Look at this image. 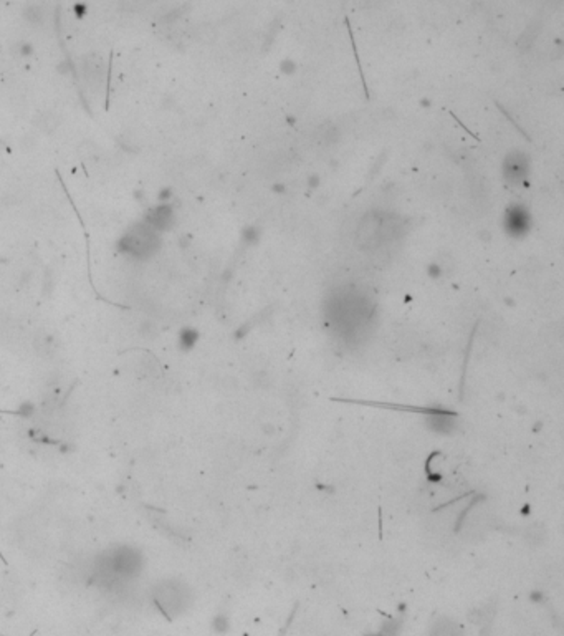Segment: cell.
<instances>
[{
    "mask_svg": "<svg viewBox=\"0 0 564 636\" xmlns=\"http://www.w3.org/2000/svg\"><path fill=\"white\" fill-rule=\"evenodd\" d=\"M533 227V217L525 204L513 202L509 204L503 216V229L509 237L525 239Z\"/></svg>",
    "mask_w": 564,
    "mask_h": 636,
    "instance_id": "obj_1",
    "label": "cell"
},
{
    "mask_svg": "<svg viewBox=\"0 0 564 636\" xmlns=\"http://www.w3.org/2000/svg\"><path fill=\"white\" fill-rule=\"evenodd\" d=\"M528 171V158L523 153H511L505 159L503 174L509 183H525Z\"/></svg>",
    "mask_w": 564,
    "mask_h": 636,
    "instance_id": "obj_2",
    "label": "cell"
},
{
    "mask_svg": "<svg viewBox=\"0 0 564 636\" xmlns=\"http://www.w3.org/2000/svg\"><path fill=\"white\" fill-rule=\"evenodd\" d=\"M197 340H199L197 330H192V328H184L179 335V343L182 350H190L197 343Z\"/></svg>",
    "mask_w": 564,
    "mask_h": 636,
    "instance_id": "obj_3",
    "label": "cell"
},
{
    "mask_svg": "<svg viewBox=\"0 0 564 636\" xmlns=\"http://www.w3.org/2000/svg\"><path fill=\"white\" fill-rule=\"evenodd\" d=\"M242 239H243L247 244L257 242V240L260 239V230H258V227H255V225H248V227H245V229H243V234H242Z\"/></svg>",
    "mask_w": 564,
    "mask_h": 636,
    "instance_id": "obj_4",
    "label": "cell"
},
{
    "mask_svg": "<svg viewBox=\"0 0 564 636\" xmlns=\"http://www.w3.org/2000/svg\"><path fill=\"white\" fill-rule=\"evenodd\" d=\"M280 70H281V73H283V75L290 76V75L297 73L298 66H297V63H295V62H291V60H283V62H281V65H280Z\"/></svg>",
    "mask_w": 564,
    "mask_h": 636,
    "instance_id": "obj_5",
    "label": "cell"
},
{
    "mask_svg": "<svg viewBox=\"0 0 564 636\" xmlns=\"http://www.w3.org/2000/svg\"><path fill=\"white\" fill-rule=\"evenodd\" d=\"M73 13H75L76 19H83L86 13H88V7H86V3L78 2V3H75V5H73Z\"/></svg>",
    "mask_w": 564,
    "mask_h": 636,
    "instance_id": "obj_6",
    "label": "cell"
},
{
    "mask_svg": "<svg viewBox=\"0 0 564 636\" xmlns=\"http://www.w3.org/2000/svg\"><path fill=\"white\" fill-rule=\"evenodd\" d=\"M172 199V189L171 188H162L161 191H159V201L161 202H169Z\"/></svg>",
    "mask_w": 564,
    "mask_h": 636,
    "instance_id": "obj_7",
    "label": "cell"
},
{
    "mask_svg": "<svg viewBox=\"0 0 564 636\" xmlns=\"http://www.w3.org/2000/svg\"><path fill=\"white\" fill-rule=\"evenodd\" d=\"M18 53H20L22 57H29V55H31V53H33V45L29 43V42L20 43V47H18Z\"/></svg>",
    "mask_w": 564,
    "mask_h": 636,
    "instance_id": "obj_8",
    "label": "cell"
},
{
    "mask_svg": "<svg viewBox=\"0 0 564 636\" xmlns=\"http://www.w3.org/2000/svg\"><path fill=\"white\" fill-rule=\"evenodd\" d=\"M320 183H321V179H320V176H318V174H311V176H309V178H308V186H309V188H311V189L318 188V186H320Z\"/></svg>",
    "mask_w": 564,
    "mask_h": 636,
    "instance_id": "obj_9",
    "label": "cell"
},
{
    "mask_svg": "<svg viewBox=\"0 0 564 636\" xmlns=\"http://www.w3.org/2000/svg\"><path fill=\"white\" fill-rule=\"evenodd\" d=\"M271 191L276 194H283V192H286V186L285 184H273Z\"/></svg>",
    "mask_w": 564,
    "mask_h": 636,
    "instance_id": "obj_10",
    "label": "cell"
},
{
    "mask_svg": "<svg viewBox=\"0 0 564 636\" xmlns=\"http://www.w3.org/2000/svg\"><path fill=\"white\" fill-rule=\"evenodd\" d=\"M429 274L435 279V277H440V274H442V272H440V269L437 265H430L429 267Z\"/></svg>",
    "mask_w": 564,
    "mask_h": 636,
    "instance_id": "obj_11",
    "label": "cell"
},
{
    "mask_svg": "<svg viewBox=\"0 0 564 636\" xmlns=\"http://www.w3.org/2000/svg\"><path fill=\"white\" fill-rule=\"evenodd\" d=\"M420 104H422V106H424V108H429L432 103L429 101V99H420Z\"/></svg>",
    "mask_w": 564,
    "mask_h": 636,
    "instance_id": "obj_12",
    "label": "cell"
}]
</instances>
